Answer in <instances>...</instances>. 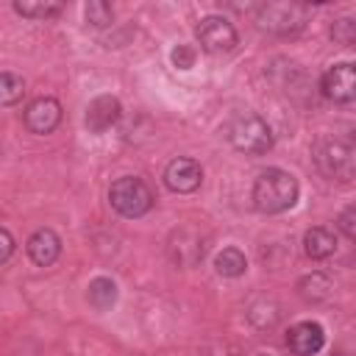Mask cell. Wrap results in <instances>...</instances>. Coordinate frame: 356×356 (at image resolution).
<instances>
[{"label": "cell", "instance_id": "obj_1", "mask_svg": "<svg viewBox=\"0 0 356 356\" xmlns=\"http://www.w3.org/2000/svg\"><path fill=\"white\" fill-rule=\"evenodd\" d=\"M298 181L292 172L270 167L264 172H259L256 184H253V203L259 211L264 214H281L286 209H292L298 203Z\"/></svg>", "mask_w": 356, "mask_h": 356}, {"label": "cell", "instance_id": "obj_2", "mask_svg": "<svg viewBox=\"0 0 356 356\" xmlns=\"http://www.w3.org/2000/svg\"><path fill=\"white\" fill-rule=\"evenodd\" d=\"M228 139L236 150L242 153H250V156H259V153H267L273 147V131L270 125L259 117V114H236L228 125Z\"/></svg>", "mask_w": 356, "mask_h": 356}, {"label": "cell", "instance_id": "obj_3", "mask_svg": "<svg viewBox=\"0 0 356 356\" xmlns=\"http://www.w3.org/2000/svg\"><path fill=\"white\" fill-rule=\"evenodd\" d=\"M108 200L122 217H142L153 209L150 186L142 178H134V175H125V178L114 181L111 192H108Z\"/></svg>", "mask_w": 356, "mask_h": 356}, {"label": "cell", "instance_id": "obj_4", "mask_svg": "<svg viewBox=\"0 0 356 356\" xmlns=\"http://www.w3.org/2000/svg\"><path fill=\"white\" fill-rule=\"evenodd\" d=\"M306 19H309V8L303 3H264L259 6V17H256L259 28L278 36L303 31Z\"/></svg>", "mask_w": 356, "mask_h": 356}, {"label": "cell", "instance_id": "obj_5", "mask_svg": "<svg viewBox=\"0 0 356 356\" xmlns=\"http://www.w3.org/2000/svg\"><path fill=\"white\" fill-rule=\"evenodd\" d=\"M314 159L320 164V170L328 175V178H337V181H348L356 170V161H353V150L350 145H345L339 136H328V139H320L317 147H314Z\"/></svg>", "mask_w": 356, "mask_h": 356}, {"label": "cell", "instance_id": "obj_6", "mask_svg": "<svg viewBox=\"0 0 356 356\" xmlns=\"http://www.w3.org/2000/svg\"><path fill=\"white\" fill-rule=\"evenodd\" d=\"M195 33L206 53H228L236 47V31L225 17H217V14L203 17Z\"/></svg>", "mask_w": 356, "mask_h": 356}, {"label": "cell", "instance_id": "obj_7", "mask_svg": "<svg viewBox=\"0 0 356 356\" xmlns=\"http://www.w3.org/2000/svg\"><path fill=\"white\" fill-rule=\"evenodd\" d=\"M323 95L334 103H353L356 100V64L353 61L334 64L323 75Z\"/></svg>", "mask_w": 356, "mask_h": 356}, {"label": "cell", "instance_id": "obj_8", "mask_svg": "<svg viewBox=\"0 0 356 356\" xmlns=\"http://www.w3.org/2000/svg\"><path fill=\"white\" fill-rule=\"evenodd\" d=\"M200 181H203L200 164H197L195 159H186V156L172 159V161L167 164V170H164V184H167L172 192H181V195L195 192V189L200 186Z\"/></svg>", "mask_w": 356, "mask_h": 356}, {"label": "cell", "instance_id": "obj_9", "mask_svg": "<svg viewBox=\"0 0 356 356\" xmlns=\"http://www.w3.org/2000/svg\"><path fill=\"white\" fill-rule=\"evenodd\" d=\"M325 345V331L320 323H295L289 331H286V348L295 353V356H314L320 353Z\"/></svg>", "mask_w": 356, "mask_h": 356}, {"label": "cell", "instance_id": "obj_10", "mask_svg": "<svg viewBox=\"0 0 356 356\" xmlns=\"http://www.w3.org/2000/svg\"><path fill=\"white\" fill-rule=\"evenodd\" d=\"M61 122V103L56 97H39L25 108V125L31 134H50Z\"/></svg>", "mask_w": 356, "mask_h": 356}, {"label": "cell", "instance_id": "obj_11", "mask_svg": "<svg viewBox=\"0 0 356 356\" xmlns=\"http://www.w3.org/2000/svg\"><path fill=\"white\" fill-rule=\"evenodd\" d=\"M120 111H122V106H120L117 97L100 95V97H95V100L86 106V128H89L92 134H103V131H108V128L120 120Z\"/></svg>", "mask_w": 356, "mask_h": 356}, {"label": "cell", "instance_id": "obj_12", "mask_svg": "<svg viewBox=\"0 0 356 356\" xmlns=\"http://www.w3.org/2000/svg\"><path fill=\"white\" fill-rule=\"evenodd\" d=\"M58 253H61V239H58V234L50 231V228H39V231L28 239V256H31L33 264H39V267L53 264V261L58 259Z\"/></svg>", "mask_w": 356, "mask_h": 356}, {"label": "cell", "instance_id": "obj_13", "mask_svg": "<svg viewBox=\"0 0 356 356\" xmlns=\"http://www.w3.org/2000/svg\"><path fill=\"white\" fill-rule=\"evenodd\" d=\"M303 250H306V256L309 259H328L334 250H337V236L328 231V228H323V225H314V228H309L306 234H303Z\"/></svg>", "mask_w": 356, "mask_h": 356}, {"label": "cell", "instance_id": "obj_14", "mask_svg": "<svg viewBox=\"0 0 356 356\" xmlns=\"http://www.w3.org/2000/svg\"><path fill=\"white\" fill-rule=\"evenodd\" d=\"M86 298H89V303L97 309V312H106V309H111L114 303H117V284L111 281V278H92L89 281V289H86Z\"/></svg>", "mask_w": 356, "mask_h": 356}, {"label": "cell", "instance_id": "obj_15", "mask_svg": "<svg viewBox=\"0 0 356 356\" xmlns=\"http://www.w3.org/2000/svg\"><path fill=\"white\" fill-rule=\"evenodd\" d=\"M214 270L220 275H225V278H236V275H242L248 270V259H245V253L239 248H222L217 253V259H214Z\"/></svg>", "mask_w": 356, "mask_h": 356}, {"label": "cell", "instance_id": "obj_16", "mask_svg": "<svg viewBox=\"0 0 356 356\" xmlns=\"http://www.w3.org/2000/svg\"><path fill=\"white\" fill-rule=\"evenodd\" d=\"M14 11L22 17H33V19H47L61 14V3H50V0H17Z\"/></svg>", "mask_w": 356, "mask_h": 356}, {"label": "cell", "instance_id": "obj_17", "mask_svg": "<svg viewBox=\"0 0 356 356\" xmlns=\"http://www.w3.org/2000/svg\"><path fill=\"white\" fill-rule=\"evenodd\" d=\"M22 92H25V81L19 75H14V72L6 70L0 75V103L3 106H14L22 97Z\"/></svg>", "mask_w": 356, "mask_h": 356}, {"label": "cell", "instance_id": "obj_18", "mask_svg": "<svg viewBox=\"0 0 356 356\" xmlns=\"http://www.w3.org/2000/svg\"><path fill=\"white\" fill-rule=\"evenodd\" d=\"M83 14H86V22H89V25H95V28H106V25L114 19L111 6H108V3H103V0H92V3H86Z\"/></svg>", "mask_w": 356, "mask_h": 356}, {"label": "cell", "instance_id": "obj_19", "mask_svg": "<svg viewBox=\"0 0 356 356\" xmlns=\"http://www.w3.org/2000/svg\"><path fill=\"white\" fill-rule=\"evenodd\" d=\"M331 36H334V42H339V44H345V47H356V19H337L334 25H331Z\"/></svg>", "mask_w": 356, "mask_h": 356}, {"label": "cell", "instance_id": "obj_20", "mask_svg": "<svg viewBox=\"0 0 356 356\" xmlns=\"http://www.w3.org/2000/svg\"><path fill=\"white\" fill-rule=\"evenodd\" d=\"M337 225H339V231H342L348 239H353V242H356V203L339 211V217H337Z\"/></svg>", "mask_w": 356, "mask_h": 356}, {"label": "cell", "instance_id": "obj_21", "mask_svg": "<svg viewBox=\"0 0 356 356\" xmlns=\"http://www.w3.org/2000/svg\"><path fill=\"white\" fill-rule=\"evenodd\" d=\"M172 64H175L178 70H189V67L195 64V50L186 47V44H178V47L172 50Z\"/></svg>", "mask_w": 356, "mask_h": 356}, {"label": "cell", "instance_id": "obj_22", "mask_svg": "<svg viewBox=\"0 0 356 356\" xmlns=\"http://www.w3.org/2000/svg\"><path fill=\"white\" fill-rule=\"evenodd\" d=\"M0 245H3V250H0V261H8V259H11V250H14V239H11L8 228H0Z\"/></svg>", "mask_w": 356, "mask_h": 356}, {"label": "cell", "instance_id": "obj_23", "mask_svg": "<svg viewBox=\"0 0 356 356\" xmlns=\"http://www.w3.org/2000/svg\"><path fill=\"white\" fill-rule=\"evenodd\" d=\"M261 356H273V353H261Z\"/></svg>", "mask_w": 356, "mask_h": 356}, {"label": "cell", "instance_id": "obj_24", "mask_svg": "<svg viewBox=\"0 0 356 356\" xmlns=\"http://www.w3.org/2000/svg\"><path fill=\"white\" fill-rule=\"evenodd\" d=\"M337 356H345V353H337Z\"/></svg>", "mask_w": 356, "mask_h": 356}]
</instances>
